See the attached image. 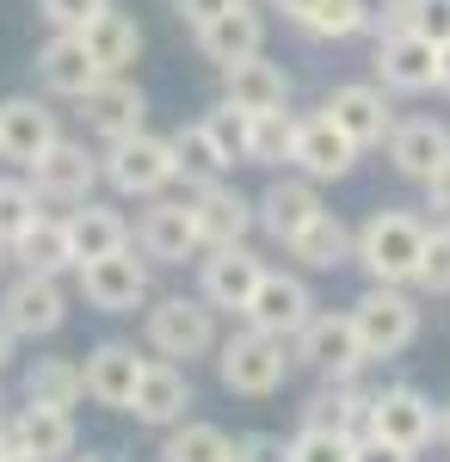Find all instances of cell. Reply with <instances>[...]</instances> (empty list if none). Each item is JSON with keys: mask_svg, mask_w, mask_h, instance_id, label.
Wrapping results in <instances>:
<instances>
[{"mask_svg": "<svg viewBox=\"0 0 450 462\" xmlns=\"http://www.w3.org/2000/svg\"><path fill=\"white\" fill-rule=\"evenodd\" d=\"M377 438H389V444H401V450L419 457V450L438 438V407H432L419 389L395 383V389L377 394Z\"/></svg>", "mask_w": 450, "mask_h": 462, "instance_id": "603a6c76", "label": "cell"}, {"mask_svg": "<svg viewBox=\"0 0 450 462\" xmlns=\"http://www.w3.org/2000/svg\"><path fill=\"white\" fill-rule=\"evenodd\" d=\"M37 210H43V198L32 191V179H0V247H13L37 222Z\"/></svg>", "mask_w": 450, "mask_h": 462, "instance_id": "74e56055", "label": "cell"}, {"mask_svg": "<svg viewBox=\"0 0 450 462\" xmlns=\"http://www.w3.org/2000/svg\"><path fill=\"white\" fill-rule=\"evenodd\" d=\"M352 462H414V450H401V444H389V438H358L352 444Z\"/></svg>", "mask_w": 450, "mask_h": 462, "instance_id": "bcb514c9", "label": "cell"}, {"mask_svg": "<svg viewBox=\"0 0 450 462\" xmlns=\"http://www.w3.org/2000/svg\"><path fill=\"white\" fill-rule=\"evenodd\" d=\"M222 99H235L247 111H284L290 106V74L266 62V56H247V62H229L222 69Z\"/></svg>", "mask_w": 450, "mask_h": 462, "instance_id": "f1b7e54d", "label": "cell"}, {"mask_svg": "<svg viewBox=\"0 0 450 462\" xmlns=\"http://www.w3.org/2000/svg\"><path fill=\"white\" fill-rule=\"evenodd\" d=\"M303 426L346 431L352 444H358V438L377 431V394L358 389V376H327V383L309 394V407H303Z\"/></svg>", "mask_w": 450, "mask_h": 462, "instance_id": "4fadbf2b", "label": "cell"}, {"mask_svg": "<svg viewBox=\"0 0 450 462\" xmlns=\"http://www.w3.org/2000/svg\"><path fill=\"white\" fill-rule=\"evenodd\" d=\"M80 296L99 315H136L142 302H148V265L130 247L105 253V259H87L80 265Z\"/></svg>", "mask_w": 450, "mask_h": 462, "instance_id": "9c48e42d", "label": "cell"}, {"mask_svg": "<svg viewBox=\"0 0 450 462\" xmlns=\"http://www.w3.org/2000/svg\"><path fill=\"white\" fill-rule=\"evenodd\" d=\"M136 247L142 259H155V265H185V259H198L204 253V235H198V210H192V198L179 204V198H148V210L136 222Z\"/></svg>", "mask_w": 450, "mask_h": 462, "instance_id": "52a82bcc", "label": "cell"}, {"mask_svg": "<svg viewBox=\"0 0 450 462\" xmlns=\"http://www.w3.org/2000/svg\"><path fill=\"white\" fill-rule=\"evenodd\" d=\"M192 210H198V235H204V247H229V241H247V228L259 222L253 210V198H241L235 185H198L192 191Z\"/></svg>", "mask_w": 450, "mask_h": 462, "instance_id": "484cf974", "label": "cell"}, {"mask_svg": "<svg viewBox=\"0 0 450 462\" xmlns=\"http://www.w3.org/2000/svg\"><path fill=\"white\" fill-rule=\"evenodd\" d=\"M87 394V376L74 357H32L25 370V401H43V407H74Z\"/></svg>", "mask_w": 450, "mask_h": 462, "instance_id": "e575fe53", "label": "cell"}, {"mask_svg": "<svg viewBox=\"0 0 450 462\" xmlns=\"http://www.w3.org/2000/svg\"><path fill=\"white\" fill-rule=\"evenodd\" d=\"M352 320L370 357H401L419 339V302L408 296V284H370L352 302Z\"/></svg>", "mask_w": 450, "mask_h": 462, "instance_id": "5b68a950", "label": "cell"}, {"mask_svg": "<svg viewBox=\"0 0 450 462\" xmlns=\"http://www.w3.org/2000/svg\"><path fill=\"white\" fill-rule=\"evenodd\" d=\"M445 161H450V130L438 117H401V124L389 130V167L401 179L426 185Z\"/></svg>", "mask_w": 450, "mask_h": 462, "instance_id": "44dd1931", "label": "cell"}, {"mask_svg": "<svg viewBox=\"0 0 450 462\" xmlns=\"http://www.w3.org/2000/svg\"><path fill=\"white\" fill-rule=\"evenodd\" d=\"M6 462H43V457H32V450H13V457H6Z\"/></svg>", "mask_w": 450, "mask_h": 462, "instance_id": "9f6ffc18", "label": "cell"}, {"mask_svg": "<svg viewBox=\"0 0 450 462\" xmlns=\"http://www.w3.org/2000/svg\"><path fill=\"white\" fill-rule=\"evenodd\" d=\"M142 370H148V357H142L136 346H124V339L93 346L87 364H80V376H87V401H99V407H111V413H130V394H136Z\"/></svg>", "mask_w": 450, "mask_h": 462, "instance_id": "d6986e66", "label": "cell"}, {"mask_svg": "<svg viewBox=\"0 0 450 462\" xmlns=\"http://www.w3.org/2000/svg\"><path fill=\"white\" fill-rule=\"evenodd\" d=\"M235 462H284V444L272 431H241L235 438Z\"/></svg>", "mask_w": 450, "mask_h": 462, "instance_id": "f6af8a7d", "label": "cell"}, {"mask_svg": "<svg viewBox=\"0 0 450 462\" xmlns=\"http://www.w3.org/2000/svg\"><path fill=\"white\" fill-rule=\"evenodd\" d=\"M161 462H235V438L210 420H179V426H167Z\"/></svg>", "mask_w": 450, "mask_h": 462, "instance_id": "836d02e7", "label": "cell"}, {"mask_svg": "<svg viewBox=\"0 0 450 462\" xmlns=\"http://www.w3.org/2000/svg\"><path fill=\"white\" fill-rule=\"evenodd\" d=\"M309 315H314L309 284L266 265V278H259L253 302H247V327H266V333H277V339H296V333L309 327Z\"/></svg>", "mask_w": 450, "mask_h": 462, "instance_id": "e0dca14e", "label": "cell"}, {"mask_svg": "<svg viewBox=\"0 0 450 462\" xmlns=\"http://www.w3.org/2000/svg\"><path fill=\"white\" fill-rule=\"evenodd\" d=\"M204 124H210V136L222 143V154H229V161H247V136H253V111H247V106H235V99H216Z\"/></svg>", "mask_w": 450, "mask_h": 462, "instance_id": "f35d334b", "label": "cell"}, {"mask_svg": "<svg viewBox=\"0 0 450 462\" xmlns=\"http://www.w3.org/2000/svg\"><path fill=\"white\" fill-rule=\"evenodd\" d=\"M13 339H19V333H13V327L0 320V370H6V357H13Z\"/></svg>", "mask_w": 450, "mask_h": 462, "instance_id": "816d5d0a", "label": "cell"}, {"mask_svg": "<svg viewBox=\"0 0 450 462\" xmlns=\"http://www.w3.org/2000/svg\"><path fill=\"white\" fill-rule=\"evenodd\" d=\"M358 13H364V32L370 37L414 32V0H358Z\"/></svg>", "mask_w": 450, "mask_h": 462, "instance_id": "b9f144b4", "label": "cell"}, {"mask_svg": "<svg viewBox=\"0 0 450 462\" xmlns=\"http://www.w3.org/2000/svg\"><path fill=\"white\" fill-rule=\"evenodd\" d=\"M414 32L432 43H450V0H414Z\"/></svg>", "mask_w": 450, "mask_h": 462, "instance_id": "ee69618b", "label": "cell"}, {"mask_svg": "<svg viewBox=\"0 0 450 462\" xmlns=\"http://www.w3.org/2000/svg\"><path fill=\"white\" fill-rule=\"evenodd\" d=\"M69 247H74V265H87V259H105V253H117V247H130V222L111 210V204H74L69 216Z\"/></svg>", "mask_w": 450, "mask_h": 462, "instance_id": "f546056e", "label": "cell"}, {"mask_svg": "<svg viewBox=\"0 0 450 462\" xmlns=\"http://www.w3.org/2000/svg\"><path fill=\"white\" fill-rule=\"evenodd\" d=\"M438 438H445V444H450V401H445V407H438Z\"/></svg>", "mask_w": 450, "mask_h": 462, "instance_id": "11a10c76", "label": "cell"}, {"mask_svg": "<svg viewBox=\"0 0 450 462\" xmlns=\"http://www.w3.org/2000/svg\"><path fill=\"white\" fill-rule=\"evenodd\" d=\"M419 253H426V222L414 210H377L358 228V265L370 272V284H414Z\"/></svg>", "mask_w": 450, "mask_h": 462, "instance_id": "6da1fadb", "label": "cell"}, {"mask_svg": "<svg viewBox=\"0 0 450 462\" xmlns=\"http://www.w3.org/2000/svg\"><path fill=\"white\" fill-rule=\"evenodd\" d=\"M296 154V117L284 111H253V136H247V161L253 167H284Z\"/></svg>", "mask_w": 450, "mask_h": 462, "instance_id": "d590c367", "label": "cell"}, {"mask_svg": "<svg viewBox=\"0 0 450 462\" xmlns=\"http://www.w3.org/2000/svg\"><path fill=\"white\" fill-rule=\"evenodd\" d=\"M56 143H62V130H56V111L43 106V99H32V93L0 99V161L32 167V161H43Z\"/></svg>", "mask_w": 450, "mask_h": 462, "instance_id": "7c38bea8", "label": "cell"}, {"mask_svg": "<svg viewBox=\"0 0 450 462\" xmlns=\"http://www.w3.org/2000/svg\"><path fill=\"white\" fill-rule=\"evenodd\" d=\"M37 80H43V93H56V99H80L87 87L105 80V69L93 62V50H87L80 32H56L37 50Z\"/></svg>", "mask_w": 450, "mask_h": 462, "instance_id": "ffe728a7", "label": "cell"}, {"mask_svg": "<svg viewBox=\"0 0 450 462\" xmlns=\"http://www.w3.org/2000/svg\"><path fill=\"white\" fill-rule=\"evenodd\" d=\"M296 32H303V37H321V43H340V37H358V32H364V13H358V0H314L309 13L296 19Z\"/></svg>", "mask_w": 450, "mask_h": 462, "instance_id": "8d00e7d4", "label": "cell"}, {"mask_svg": "<svg viewBox=\"0 0 450 462\" xmlns=\"http://www.w3.org/2000/svg\"><path fill=\"white\" fill-rule=\"evenodd\" d=\"M284 346H290V339H277V333H266V327H247V333L216 339V376H222V389L247 394V401L277 394V389H284V376H290Z\"/></svg>", "mask_w": 450, "mask_h": 462, "instance_id": "7a4b0ae2", "label": "cell"}, {"mask_svg": "<svg viewBox=\"0 0 450 462\" xmlns=\"http://www.w3.org/2000/svg\"><path fill=\"white\" fill-rule=\"evenodd\" d=\"M314 0H272V13H284V19H290V25H296V19H303V13H309Z\"/></svg>", "mask_w": 450, "mask_h": 462, "instance_id": "f907efd6", "label": "cell"}, {"mask_svg": "<svg viewBox=\"0 0 450 462\" xmlns=\"http://www.w3.org/2000/svg\"><path fill=\"white\" fill-rule=\"evenodd\" d=\"M13 457V426H6V420H0V462Z\"/></svg>", "mask_w": 450, "mask_h": 462, "instance_id": "db71d44e", "label": "cell"}, {"mask_svg": "<svg viewBox=\"0 0 450 462\" xmlns=\"http://www.w3.org/2000/svg\"><path fill=\"white\" fill-rule=\"evenodd\" d=\"M414 284L426 290V296H450V222L426 228V253H419Z\"/></svg>", "mask_w": 450, "mask_h": 462, "instance_id": "ab89813d", "label": "cell"}, {"mask_svg": "<svg viewBox=\"0 0 450 462\" xmlns=\"http://www.w3.org/2000/svg\"><path fill=\"white\" fill-rule=\"evenodd\" d=\"M253 210H259V228H266L277 247H284V241H290V235H296L314 210H321V191H314L309 173H303V179H272V185L253 198Z\"/></svg>", "mask_w": 450, "mask_h": 462, "instance_id": "83f0119b", "label": "cell"}, {"mask_svg": "<svg viewBox=\"0 0 450 462\" xmlns=\"http://www.w3.org/2000/svg\"><path fill=\"white\" fill-rule=\"evenodd\" d=\"M80 37H87V50H93V62H99L105 74H124L142 56V25L130 13H117V6H105L99 19H87Z\"/></svg>", "mask_w": 450, "mask_h": 462, "instance_id": "1f68e13d", "label": "cell"}, {"mask_svg": "<svg viewBox=\"0 0 450 462\" xmlns=\"http://www.w3.org/2000/svg\"><path fill=\"white\" fill-rule=\"evenodd\" d=\"M358 154L364 148L352 143L346 130L327 117V111H314V117H296V167L314 179V185H333V179H346L352 167H358Z\"/></svg>", "mask_w": 450, "mask_h": 462, "instance_id": "2e32d148", "label": "cell"}, {"mask_svg": "<svg viewBox=\"0 0 450 462\" xmlns=\"http://www.w3.org/2000/svg\"><path fill=\"white\" fill-rule=\"evenodd\" d=\"M0 253H6V247H0Z\"/></svg>", "mask_w": 450, "mask_h": 462, "instance_id": "6f0895ef", "label": "cell"}, {"mask_svg": "<svg viewBox=\"0 0 450 462\" xmlns=\"http://www.w3.org/2000/svg\"><path fill=\"white\" fill-rule=\"evenodd\" d=\"M426 198H432V210L450 222V161H445V167H438L432 179H426Z\"/></svg>", "mask_w": 450, "mask_h": 462, "instance_id": "c3c4849f", "label": "cell"}, {"mask_svg": "<svg viewBox=\"0 0 450 462\" xmlns=\"http://www.w3.org/2000/svg\"><path fill=\"white\" fill-rule=\"evenodd\" d=\"M25 179H32V191L43 198V204L74 210V204H87V198H93V185H99L105 173H99V161H93L80 143H56L43 161L25 167Z\"/></svg>", "mask_w": 450, "mask_h": 462, "instance_id": "8fae6325", "label": "cell"}, {"mask_svg": "<svg viewBox=\"0 0 450 462\" xmlns=\"http://www.w3.org/2000/svg\"><path fill=\"white\" fill-rule=\"evenodd\" d=\"M173 154H179V179H185L192 191H198V185H216V179L235 167V161L222 154V143L210 136L204 117H198V124H179V130H173Z\"/></svg>", "mask_w": 450, "mask_h": 462, "instance_id": "d6a6232c", "label": "cell"}, {"mask_svg": "<svg viewBox=\"0 0 450 462\" xmlns=\"http://www.w3.org/2000/svg\"><path fill=\"white\" fill-rule=\"evenodd\" d=\"M284 247H290V259H296V265H309V272H340L352 253H358V228H346L340 216L321 204V210H314L309 222L284 241Z\"/></svg>", "mask_w": 450, "mask_h": 462, "instance_id": "4316f807", "label": "cell"}, {"mask_svg": "<svg viewBox=\"0 0 450 462\" xmlns=\"http://www.w3.org/2000/svg\"><path fill=\"white\" fill-rule=\"evenodd\" d=\"M321 111H327L358 148H382V143H389V130H395V106H389V87H382V80H377V87H370V80L333 87Z\"/></svg>", "mask_w": 450, "mask_h": 462, "instance_id": "9a60e30c", "label": "cell"}, {"mask_svg": "<svg viewBox=\"0 0 450 462\" xmlns=\"http://www.w3.org/2000/svg\"><path fill=\"white\" fill-rule=\"evenodd\" d=\"M69 462H124V450H111V444H93V450H74Z\"/></svg>", "mask_w": 450, "mask_h": 462, "instance_id": "681fc988", "label": "cell"}, {"mask_svg": "<svg viewBox=\"0 0 450 462\" xmlns=\"http://www.w3.org/2000/svg\"><path fill=\"white\" fill-rule=\"evenodd\" d=\"M229 6H241V0H173V13L198 32V25H210V19H222Z\"/></svg>", "mask_w": 450, "mask_h": 462, "instance_id": "7dc6e473", "label": "cell"}, {"mask_svg": "<svg viewBox=\"0 0 450 462\" xmlns=\"http://www.w3.org/2000/svg\"><path fill=\"white\" fill-rule=\"evenodd\" d=\"M99 173L111 179V191H124V198H161V191L179 179L173 136H148V130L117 136V143H105Z\"/></svg>", "mask_w": 450, "mask_h": 462, "instance_id": "277c9868", "label": "cell"}, {"mask_svg": "<svg viewBox=\"0 0 450 462\" xmlns=\"http://www.w3.org/2000/svg\"><path fill=\"white\" fill-rule=\"evenodd\" d=\"M198 50H204V62H216V69L259 56V50H266V13H253L247 0H241V6H229L222 19L198 25Z\"/></svg>", "mask_w": 450, "mask_h": 462, "instance_id": "d4e9b609", "label": "cell"}, {"mask_svg": "<svg viewBox=\"0 0 450 462\" xmlns=\"http://www.w3.org/2000/svg\"><path fill=\"white\" fill-rule=\"evenodd\" d=\"M192 401H198V394H192V376L179 370L173 357H148L136 394H130V413H136L142 426H179Z\"/></svg>", "mask_w": 450, "mask_h": 462, "instance_id": "7402d4cb", "label": "cell"}, {"mask_svg": "<svg viewBox=\"0 0 450 462\" xmlns=\"http://www.w3.org/2000/svg\"><path fill=\"white\" fill-rule=\"evenodd\" d=\"M377 80L389 93H432L438 87V43L426 32L377 37Z\"/></svg>", "mask_w": 450, "mask_h": 462, "instance_id": "ac0fdd59", "label": "cell"}, {"mask_svg": "<svg viewBox=\"0 0 450 462\" xmlns=\"http://www.w3.org/2000/svg\"><path fill=\"white\" fill-rule=\"evenodd\" d=\"M142 333H148V352L173 357V364H192V357L216 352V309L204 296H161L148 315H142Z\"/></svg>", "mask_w": 450, "mask_h": 462, "instance_id": "3957f363", "label": "cell"}, {"mask_svg": "<svg viewBox=\"0 0 450 462\" xmlns=\"http://www.w3.org/2000/svg\"><path fill=\"white\" fill-rule=\"evenodd\" d=\"M6 253H13L25 272H50V278L80 272V265H74V247H69V222H62V216H43V210H37V222H32V228H25V235H19Z\"/></svg>", "mask_w": 450, "mask_h": 462, "instance_id": "4dcf8cb0", "label": "cell"}, {"mask_svg": "<svg viewBox=\"0 0 450 462\" xmlns=\"http://www.w3.org/2000/svg\"><path fill=\"white\" fill-rule=\"evenodd\" d=\"M80 124L105 136V143H117V136H136L142 117H148V93H142L136 80H124V74H105L99 87H87L80 99Z\"/></svg>", "mask_w": 450, "mask_h": 462, "instance_id": "5bb4252c", "label": "cell"}, {"mask_svg": "<svg viewBox=\"0 0 450 462\" xmlns=\"http://www.w3.org/2000/svg\"><path fill=\"white\" fill-rule=\"evenodd\" d=\"M111 0H37V13L50 19V32H87V19H99Z\"/></svg>", "mask_w": 450, "mask_h": 462, "instance_id": "7bdbcfd3", "label": "cell"}, {"mask_svg": "<svg viewBox=\"0 0 450 462\" xmlns=\"http://www.w3.org/2000/svg\"><path fill=\"white\" fill-rule=\"evenodd\" d=\"M438 87L450 93V43H438Z\"/></svg>", "mask_w": 450, "mask_h": 462, "instance_id": "f5cc1de1", "label": "cell"}, {"mask_svg": "<svg viewBox=\"0 0 450 462\" xmlns=\"http://www.w3.org/2000/svg\"><path fill=\"white\" fill-rule=\"evenodd\" d=\"M259 278H266V259L247 247V241L204 247V259H198V296H204L210 309H235V315H247Z\"/></svg>", "mask_w": 450, "mask_h": 462, "instance_id": "8992f818", "label": "cell"}, {"mask_svg": "<svg viewBox=\"0 0 450 462\" xmlns=\"http://www.w3.org/2000/svg\"><path fill=\"white\" fill-rule=\"evenodd\" d=\"M296 357L314 364L321 376H358L370 352H364V339H358V320L346 315H309V327L296 333Z\"/></svg>", "mask_w": 450, "mask_h": 462, "instance_id": "30bf717a", "label": "cell"}, {"mask_svg": "<svg viewBox=\"0 0 450 462\" xmlns=\"http://www.w3.org/2000/svg\"><path fill=\"white\" fill-rule=\"evenodd\" d=\"M0 320L19 339H50L69 320V296H62V284L50 272H19L13 284L0 290Z\"/></svg>", "mask_w": 450, "mask_h": 462, "instance_id": "ba28073f", "label": "cell"}, {"mask_svg": "<svg viewBox=\"0 0 450 462\" xmlns=\"http://www.w3.org/2000/svg\"><path fill=\"white\" fill-rule=\"evenodd\" d=\"M284 462H352V438H346V431L303 426L290 444H284Z\"/></svg>", "mask_w": 450, "mask_h": 462, "instance_id": "60d3db41", "label": "cell"}, {"mask_svg": "<svg viewBox=\"0 0 450 462\" xmlns=\"http://www.w3.org/2000/svg\"><path fill=\"white\" fill-rule=\"evenodd\" d=\"M13 450H32L43 462H69L80 450V431H74V413L69 407H43V401H25L13 420Z\"/></svg>", "mask_w": 450, "mask_h": 462, "instance_id": "cb8c5ba5", "label": "cell"}]
</instances>
